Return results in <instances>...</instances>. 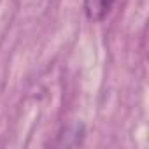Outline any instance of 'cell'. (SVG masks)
I'll return each mask as SVG.
<instances>
[{"label":"cell","instance_id":"1","mask_svg":"<svg viewBox=\"0 0 149 149\" xmlns=\"http://www.w3.org/2000/svg\"><path fill=\"white\" fill-rule=\"evenodd\" d=\"M118 0H84V13H86V18L93 23H100L104 21L112 7L116 6Z\"/></svg>","mask_w":149,"mask_h":149}]
</instances>
